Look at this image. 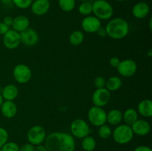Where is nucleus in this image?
I'll use <instances>...</instances> for the list:
<instances>
[{
  "instance_id": "nucleus-37",
  "label": "nucleus",
  "mask_w": 152,
  "mask_h": 151,
  "mask_svg": "<svg viewBox=\"0 0 152 151\" xmlns=\"http://www.w3.org/2000/svg\"><path fill=\"white\" fill-rule=\"evenodd\" d=\"M133 151H152L151 147L148 146H145V145H140L138 146Z\"/></svg>"
},
{
  "instance_id": "nucleus-45",
  "label": "nucleus",
  "mask_w": 152,
  "mask_h": 151,
  "mask_svg": "<svg viewBox=\"0 0 152 151\" xmlns=\"http://www.w3.org/2000/svg\"><path fill=\"white\" fill-rule=\"evenodd\" d=\"M79 1H89V0H79Z\"/></svg>"
},
{
  "instance_id": "nucleus-39",
  "label": "nucleus",
  "mask_w": 152,
  "mask_h": 151,
  "mask_svg": "<svg viewBox=\"0 0 152 151\" xmlns=\"http://www.w3.org/2000/svg\"><path fill=\"white\" fill-rule=\"evenodd\" d=\"M96 33H97L98 36H99L101 37L107 36L106 30H105V28H102V27H101V28L96 31Z\"/></svg>"
},
{
  "instance_id": "nucleus-33",
  "label": "nucleus",
  "mask_w": 152,
  "mask_h": 151,
  "mask_svg": "<svg viewBox=\"0 0 152 151\" xmlns=\"http://www.w3.org/2000/svg\"><path fill=\"white\" fill-rule=\"evenodd\" d=\"M19 151H35V146L30 143H27L19 147Z\"/></svg>"
},
{
  "instance_id": "nucleus-27",
  "label": "nucleus",
  "mask_w": 152,
  "mask_h": 151,
  "mask_svg": "<svg viewBox=\"0 0 152 151\" xmlns=\"http://www.w3.org/2000/svg\"><path fill=\"white\" fill-rule=\"evenodd\" d=\"M97 133L99 138H101L102 139H108V138L111 136L112 130H111V128L110 127L109 125L104 124L102 125L99 126Z\"/></svg>"
},
{
  "instance_id": "nucleus-17",
  "label": "nucleus",
  "mask_w": 152,
  "mask_h": 151,
  "mask_svg": "<svg viewBox=\"0 0 152 151\" xmlns=\"http://www.w3.org/2000/svg\"><path fill=\"white\" fill-rule=\"evenodd\" d=\"M1 113L4 117L12 118L17 113V106L13 101H4L0 107Z\"/></svg>"
},
{
  "instance_id": "nucleus-1",
  "label": "nucleus",
  "mask_w": 152,
  "mask_h": 151,
  "mask_svg": "<svg viewBox=\"0 0 152 151\" xmlns=\"http://www.w3.org/2000/svg\"><path fill=\"white\" fill-rule=\"evenodd\" d=\"M45 146L48 151H75L76 142L71 134L53 132L46 136Z\"/></svg>"
},
{
  "instance_id": "nucleus-9",
  "label": "nucleus",
  "mask_w": 152,
  "mask_h": 151,
  "mask_svg": "<svg viewBox=\"0 0 152 151\" xmlns=\"http://www.w3.org/2000/svg\"><path fill=\"white\" fill-rule=\"evenodd\" d=\"M117 69V72L120 76L125 78H128L133 76L136 73L137 70V65L133 59H124L120 61Z\"/></svg>"
},
{
  "instance_id": "nucleus-31",
  "label": "nucleus",
  "mask_w": 152,
  "mask_h": 151,
  "mask_svg": "<svg viewBox=\"0 0 152 151\" xmlns=\"http://www.w3.org/2000/svg\"><path fill=\"white\" fill-rule=\"evenodd\" d=\"M9 134L7 130L4 127H0V148L8 141Z\"/></svg>"
},
{
  "instance_id": "nucleus-12",
  "label": "nucleus",
  "mask_w": 152,
  "mask_h": 151,
  "mask_svg": "<svg viewBox=\"0 0 152 151\" xmlns=\"http://www.w3.org/2000/svg\"><path fill=\"white\" fill-rule=\"evenodd\" d=\"M81 26L83 30L86 33H94L102 27V23L100 19L96 18V16L89 15L82 20Z\"/></svg>"
},
{
  "instance_id": "nucleus-15",
  "label": "nucleus",
  "mask_w": 152,
  "mask_h": 151,
  "mask_svg": "<svg viewBox=\"0 0 152 151\" xmlns=\"http://www.w3.org/2000/svg\"><path fill=\"white\" fill-rule=\"evenodd\" d=\"M131 127L134 134L139 136H146L151 130V125L149 122L145 119H137L131 126Z\"/></svg>"
},
{
  "instance_id": "nucleus-25",
  "label": "nucleus",
  "mask_w": 152,
  "mask_h": 151,
  "mask_svg": "<svg viewBox=\"0 0 152 151\" xmlns=\"http://www.w3.org/2000/svg\"><path fill=\"white\" fill-rule=\"evenodd\" d=\"M84 38V33L81 30H74L70 35L69 42L73 46H79L83 42Z\"/></svg>"
},
{
  "instance_id": "nucleus-30",
  "label": "nucleus",
  "mask_w": 152,
  "mask_h": 151,
  "mask_svg": "<svg viewBox=\"0 0 152 151\" xmlns=\"http://www.w3.org/2000/svg\"><path fill=\"white\" fill-rule=\"evenodd\" d=\"M19 146L14 142L7 141L1 147V151H19Z\"/></svg>"
},
{
  "instance_id": "nucleus-14",
  "label": "nucleus",
  "mask_w": 152,
  "mask_h": 151,
  "mask_svg": "<svg viewBox=\"0 0 152 151\" xmlns=\"http://www.w3.org/2000/svg\"><path fill=\"white\" fill-rule=\"evenodd\" d=\"M30 7L34 15L41 16L48 12L50 7V3L49 0H34Z\"/></svg>"
},
{
  "instance_id": "nucleus-6",
  "label": "nucleus",
  "mask_w": 152,
  "mask_h": 151,
  "mask_svg": "<svg viewBox=\"0 0 152 151\" xmlns=\"http://www.w3.org/2000/svg\"><path fill=\"white\" fill-rule=\"evenodd\" d=\"M47 136L46 130L42 126L34 125L31 127L28 130L27 133V139H28V143L37 146V145L42 144Z\"/></svg>"
},
{
  "instance_id": "nucleus-19",
  "label": "nucleus",
  "mask_w": 152,
  "mask_h": 151,
  "mask_svg": "<svg viewBox=\"0 0 152 151\" xmlns=\"http://www.w3.org/2000/svg\"><path fill=\"white\" fill-rule=\"evenodd\" d=\"M1 94L4 101H13L18 96L19 90L16 85L10 84L4 87Z\"/></svg>"
},
{
  "instance_id": "nucleus-44",
  "label": "nucleus",
  "mask_w": 152,
  "mask_h": 151,
  "mask_svg": "<svg viewBox=\"0 0 152 151\" xmlns=\"http://www.w3.org/2000/svg\"><path fill=\"white\" fill-rule=\"evenodd\" d=\"M116 1H126V0H116Z\"/></svg>"
},
{
  "instance_id": "nucleus-20",
  "label": "nucleus",
  "mask_w": 152,
  "mask_h": 151,
  "mask_svg": "<svg viewBox=\"0 0 152 151\" xmlns=\"http://www.w3.org/2000/svg\"><path fill=\"white\" fill-rule=\"evenodd\" d=\"M137 113L142 116L150 118L152 115V102L150 99H143L137 106Z\"/></svg>"
},
{
  "instance_id": "nucleus-11",
  "label": "nucleus",
  "mask_w": 152,
  "mask_h": 151,
  "mask_svg": "<svg viewBox=\"0 0 152 151\" xmlns=\"http://www.w3.org/2000/svg\"><path fill=\"white\" fill-rule=\"evenodd\" d=\"M3 44L6 48L13 50L17 48L21 44L20 33L13 29H10L3 35Z\"/></svg>"
},
{
  "instance_id": "nucleus-42",
  "label": "nucleus",
  "mask_w": 152,
  "mask_h": 151,
  "mask_svg": "<svg viewBox=\"0 0 152 151\" xmlns=\"http://www.w3.org/2000/svg\"><path fill=\"white\" fill-rule=\"evenodd\" d=\"M3 102H4V99H3L2 96H1V94L0 93V107H1V104H2Z\"/></svg>"
},
{
  "instance_id": "nucleus-46",
  "label": "nucleus",
  "mask_w": 152,
  "mask_h": 151,
  "mask_svg": "<svg viewBox=\"0 0 152 151\" xmlns=\"http://www.w3.org/2000/svg\"><path fill=\"white\" fill-rule=\"evenodd\" d=\"M0 151H1V148H0Z\"/></svg>"
},
{
  "instance_id": "nucleus-35",
  "label": "nucleus",
  "mask_w": 152,
  "mask_h": 151,
  "mask_svg": "<svg viewBox=\"0 0 152 151\" xmlns=\"http://www.w3.org/2000/svg\"><path fill=\"white\" fill-rule=\"evenodd\" d=\"M10 30V27L6 25L2 22H0V35H4Z\"/></svg>"
},
{
  "instance_id": "nucleus-29",
  "label": "nucleus",
  "mask_w": 152,
  "mask_h": 151,
  "mask_svg": "<svg viewBox=\"0 0 152 151\" xmlns=\"http://www.w3.org/2000/svg\"><path fill=\"white\" fill-rule=\"evenodd\" d=\"M13 5L19 9H27L31 7L34 0H12Z\"/></svg>"
},
{
  "instance_id": "nucleus-36",
  "label": "nucleus",
  "mask_w": 152,
  "mask_h": 151,
  "mask_svg": "<svg viewBox=\"0 0 152 151\" xmlns=\"http://www.w3.org/2000/svg\"><path fill=\"white\" fill-rule=\"evenodd\" d=\"M13 17H11V16H7L3 19L2 22L4 24H5L6 25H7V26L10 27L12 25V24H13Z\"/></svg>"
},
{
  "instance_id": "nucleus-13",
  "label": "nucleus",
  "mask_w": 152,
  "mask_h": 151,
  "mask_svg": "<svg viewBox=\"0 0 152 151\" xmlns=\"http://www.w3.org/2000/svg\"><path fill=\"white\" fill-rule=\"evenodd\" d=\"M21 37V43L28 47H32L39 41V35L35 30L28 28L22 32L19 33Z\"/></svg>"
},
{
  "instance_id": "nucleus-24",
  "label": "nucleus",
  "mask_w": 152,
  "mask_h": 151,
  "mask_svg": "<svg viewBox=\"0 0 152 151\" xmlns=\"http://www.w3.org/2000/svg\"><path fill=\"white\" fill-rule=\"evenodd\" d=\"M82 147L84 151H94L96 147V142L93 136H87L82 139Z\"/></svg>"
},
{
  "instance_id": "nucleus-34",
  "label": "nucleus",
  "mask_w": 152,
  "mask_h": 151,
  "mask_svg": "<svg viewBox=\"0 0 152 151\" xmlns=\"http://www.w3.org/2000/svg\"><path fill=\"white\" fill-rule=\"evenodd\" d=\"M120 62V59L117 56H113L109 60V64L112 68H117Z\"/></svg>"
},
{
  "instance_id": "nucleus-26",
  "label": "nucleus",
  "mask_w": 152,
  "mask_h": 151,
  "mask_svg": "<svg viewBox=\"0 0 152 151\" xmlns=\"http://www.w3.org/2000/svg\"><path fill=\"white\" fill-rule=\"evenodd\" d=\"M58 4L64 12H71L75 8L76 0H58Z\"/></svg>"
},
{
  "instance_id": "nucleus-2",
  "label": "nucleus",
  "mask_w": 152,
  "mask_h": 151,
  "mask_svg": "<svg viewBox=\"0 0 152 151\" xmlns=\"http://www.w3.org/2000/svg\"><path fill=\"white\" fill-rule=\"evenodd\" d=\"M107 36L112 39H122L129 33V25L126 19L117 17L111 19L105 26Z\"/></svg>"
},
{
  "instance_id": "nucleus-3",
  "label": "nucleus",
  "mask_w": 152,
  "mask_h": 151,
  "mask_svg": "<svg viewBox=\"0 0 152 151\" xmlns=\"http://www.w3.org/2000/svg\"><path fill=\"white\" fill-rule=\"evenodd\" d=\"M92 13L100 20H108L114 14V8L106 0H95L92 3Z\"/></svg>"
},
{
  "instance_id": "nucleus-23",
  "label": "nucleus",
  "mask_w": 152,
  "mask_h": 151,
  "mask_svg": "<svg viewBox=\"0 0 152 151\" xmlns=\"http://www.w3.org/2000/svg\"><path fill=\"white\" fill-rule=\"evenodd\" d=\"M122 84H123V81H122L121 78L117 76H111L110 78H108V80H106L105 88L109 90L110 92L116 91L122 87Z\"/></svg>"
},
{
  "instance_id": "nucleus-28",
  "label": "nucleus",
  "mask_w": 152,
  "mask_h": 151,
  "mask_svg": "<svg viewBox=\"0 0 152 151\" xmlns=\"http://www.w3.org/2000/svg\"><path fill=\"white\" fill-rule=\"evenodd\" d=\"M78 11L83 16H89L92 13V3L89 2L88 1H83L79 5Z\"/></svg>"
},
{
  "instance_id": "nucleus-22",
  "label": "nucleus",
  "mask_w": 152,
  "mask_h": 151,
  "mask_svg": "<svg viewBox=\"0 0 152 151\" xmlns=\"http://www.w3.org/2000/svg\"><path fill=\"white\" fill-rule=\"evenodd\" d=\"M138 119V113L134 108L126 109L123 113V121L127 125L132 126Z\"/></svg>"
},
{
  "instance_id": "nucleus-43",
  "label": "nucleus",
  "mask_w": 152,
  "mask_h": 151,
  "mask_svg": "<svg viewBox=\"0 0 152 151\" xmlns=\"http://www.w3.org/2000/svg\"><path fill=\"white\" fill-rule=\"evenodd\" d=\"M151 22H152V19L151 18V19H150V20H149V28H150V30H151Z\"/></svg>"
},
{
  "instance_id": "nucleus-38",
  "label": "nucleus",
  "mask_w": 152,
  "mask_h": 151,
  "mask_svg": "<svg viewBox=\"0 0 152 151\" xmlns=\"http://www.w3.org/2000/svg\"><path fill=\"white\" fill-rule=\"evenodd\" d=\"M0 2L4 7H11L13 5L12 0H0Z\"/></svg>"
},
{
  "instance_id": "nucleus-7",
  "label": "nucleus",
  "mask_w": 152,
  "mask_h": 151,
  "mask_svg": "<svg viewBox=\"0 0 152 151\" xmlns=\"http://www.w3.org/2000/svg\"><path fill=\"white\" fill-rule=\"evenodd\" d=\"M107 113L102 107L93 106L88 111V121L95 127H99L106 123Z\"/></svg>"
},
{
  "instance_id": "nucleus-16",
  "label": "nucleus",
  "mask_w": 152,
  "mask_h": 151,
  "mask_svg": "<svg viewBox=\"0 0 152 151\" xmlns=\"http://www.w3.org/2000/svg\"><path fill=\"white\" fill-rule=\"evenodd\" d=\"M132 12L134 17L138 19H142L149 14L150 6L145 1H139L134 5Z\"/></svg>"
},
{
  "instance_id": "nucleus-4",
  "label": "nucleus",
  "mask_w": 152,
  "mask_h": 151,
  "mask_svg": "<svg viewBox=\"0 0 152 151\" xmlns=\"http://www.w3.org/2000/svg\"><path fill=\"white\" fill-rule=\"evenodd\" d=\"M134 133L131 126L126 124H119L112 131L113 139L119 144H129L134 138Z\"/></svg>"
},
{
  "instance_id": "nucleus-8",
  "label": "nucleus",
  "mask_w": 152,
  "mask_h": 151,
  "mask_svg": "<svg viewBox=\"0 0 152 151\" xmlns=\"http://www.w3.org/2000/svg\"><path fill=\"white\" fill-rule=\"evenodd\" d=\"M14 79L19 84H26L32 77V71L28 65L25 64H18L13 70Z\"/></svg>"
},
{
  "instance_id": "nucleus-32",
  "label": "nucleus",
  "mask_w": 152,
  "mask_h": 151,
  "mask_svg": "<svg viewBox=\"0 0 152 151\" xmlns=\"http://www.w3.org/2000/svg\"><path fill=\"white\" fill-rule=\"evenodd\" d=\"M105 83H106V80L103 76H98L94 80V84L96 89L105 87Z\"/></svg>"
},
{
  "instance_id": "nucleus-21",
  "label": "nucleus",
  "mask_w": 152,
  "mask_h": 151,
  "mask_svg": "<svg viewBox=\"0 0 152 151\" xmlns=\"http://www.w3.org/2000/svg\"><path fill=\"white\" fill-rule=\"evenodd\" d=\"M123 121V112L118 109H112L107 113L106 122L111 125L117 126Z\"/></svg>"
},
{
  "instance_id": "nucleus-41",
  "label": "nucleus",
  "mask_w": 152,
  "mask_h": 151,
  "mask_svg": "<svg viewBox=\"0 0 152 151\" xmlns=\"http://www.w3.org/2000/svg\"><path fill=\"white\" fill-rule=\"evenodd\" d=\"M147 56H148V57H151L152 56V50L151 49H150L149 50H148V52H147Z\"/></svg>"
},
{
  "instance_id": "nucleus-18",
  "label": "nucleus",
  "mask_w": 152,
  "mask_h": 151,
  "mask_svg": "<svg viewBox=\"0 0 152 151\" xmlns=\"http://www.w3.org/2000/svg\"><path fill=\"white\" fill-rule=\"evenodd\" d=\"M30 25V20L26 16L24 15H19L13 18V24L11 27L12 29L17 32L21 33L25 30L28 29Z\"/></svg>"
},
{
  "instance_id": "nucleus-10",
  "label": "nucleus",
  "mask_w": 152,
  "mask_h": 151,
  "mask_svg": "<svg viewBox=\"0 0 152 151\" xmlns=\"http://www.w3.org/2000/svg\"><path fill=\"white\" fill-rule=\"evenodd\" d=\"M111 98V92L105 87L96 89L92 95V102L94 106L103 107L109 103Z\"/></svg>"
},
{
  "instance_id": "nucleus-40",
  "label": "nucleus",
  "mask_w": 152,
  "mask_h": 151,
  "mask_svg": "<svg viewBox=\"0 0 152 151\" xmlns=\"http://www.w3.org/2000/svg\"><path fill=\"white\" fill-rule=\"evenodd\" d=\"M35 151H48V150L45 145L39 144L35 146Z\"/></svg>"
},
{
  "instance_id": "nucleus-5",
  "label": "nucleus",
  "mask_w": 152,
  "mask_h": 151,
  "mask_svg": "<svg viewBox=\"0 0 152 151\" xmlns=\"http://www.w3.org/2000/svg\"><path fill=\"white\" fill-rule=\"evenodd\" d=\"M70 130L71 136L77 139H83L86 136H89L91 133L88 124L82 118L74 119L70 125Z\"/></svg>"
}]
</instances>
